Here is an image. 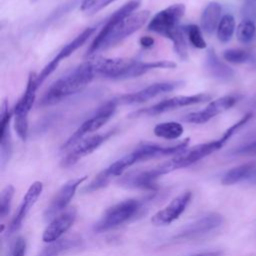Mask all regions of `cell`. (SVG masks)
Masks as SVG:
<instances>
[{"instance_id": "6da1fadb", "label": "cell", "mask_w": 256, "mask_h": 256, "mask_svg": "<svg viewBox=\"0 0 256 256\" xmlns=\"http://www.w3.org/2000/svg\"><path fill=\"white\" fill-rule=\"evenodd\" d=\"M140 4L141 0H130L117 9L100 29L87 49L86 55L92 56L113 47L139 30L150 17L148 10L134 12Z\"/></svg>"}, {"instance_id": "7a4b0ae2", "label": "cell", "mask_w": 256, "mask_h": 256, "mask_svg": "<svg viewBox=\"0 0 256 256\" xmlns=\"http://www.w3.org/2000/svg\"><path fill=\"white\" fill-rule=\"evenodd\" d=\"M97 76L92 60L79 65L69 74L55 81L44 93L38 105L47 107L54 105L64 98L82 91Z\"/></svg>"}, {"instance_id": "3957f363", "label": "cell", "mask_w": 256, "mask_h": 256, "mask_svg": "<svg viewBox=\"0 0 256 256\" xmlns=\"http://www.w3.org/2000/svg\"><path fill=\"white\" fill-rule=\"evenodd\" d=\"M142 201L136 198L120 201L103 213L100 219L93 225V230L96 233H102L114 229L135 218L142 210Z\"/></svg>"}, {"instance_id": "277c9868", "label": "cell", "mask_w": 256, "mask_h": 256, "mask_svg": "<svg viewBox=\"0 0 256 256\" xmlns=\"http://www.w3.org/2000/svg\"><path fill=\"white\" fill-rule=\"evenodd\" d=\"M224 224L221 214L210 212L185 225L174 237L175 241H197L205 239L217 232Z\"/></svg>"}, {"instance_id": "5b68a950", "label": "cell", "mask_w": 256, "mask_h": 256, "mask_svg": "<svg viewBox=\"0 0 256 256\" xmlns=\"http://www.w3.org/2000/svg\"><path fill=\"white\" fill-rule=\"evenodd\" d=\"M37 89V74L31 72L28 76V81L24 94L18 100L13 110L14 128L18 137L22 141H26L28 136V114L35 102Z\"/></svg>"}, {"instance_id": "8992f818", "label": "cell", "mask_w": 256, "mask_h": 256, "mask_svg": "<svg viewBox=\"0 0 256 256\" xmlns=\"http://www.w3.org/2000/svg\"><path fill=\"white\" fill-rule=\"evenodd\" d=\"M223 146H224V143L221 141V139L198 144L193 146L190 149H185L181 153L173 156L170 160L162 164L165 171L168 174L174 170L188 167L200 161L201 159L207 157L208 155L218 151Z\"/></svg>"}, {"instance_id": "52a82bcc", "label": "cell", "mask_w": 256, "mask_h": 256, "mask_svg": "<svg viewBox=\"0 0 256 256\" xmlns=\"http://www.w3.org/2000/svg\"><path fill=\"white\" fill-rule=\"evenodd\" d=\"M212 96L208 93H199L194 95H177L171 98L164 99L150 107L142 108L137 111L132 112L128 115L129 118H139V117H148V116H156L168 111H172L174 109H178L185 106H190L194 104L203 103L209 101Z\"/></svg>"}, {"instance_id": "ba28073f", "label": "cell", "mask_w": 256, "mask_h": 256, "mask_svg": "<svg viewBox=\"0 0 256 256\" xmlns=\"http://www.w3.org/2000/svg\"><path fill=\"white\" fill-rule=\"evenodd\" d=\"M117 105L111 99L100 106L97 111L88 119H86L76 130L75 132L66 140L62 145V150L72 148L76 143L85 138L86 135L93 133L99 130L114 114Z\"/></svg>"}, {"instance_id": "9c48e42d", "label": "cell", "mask_w": 256, "mask_h": 256, "mask_svg": "<svg viewBox=\"0 0 256 256\" xmlns=\"http://www.w3.org/2000/svg\"><path fill=\"white\" fill-rule=\"evenodd\" d=\"M183 81H164L153 83L141 90L123 94L113 98L112 100L116 105H132L144 103L152 98H155L161 94L168 93L174 89L183 85Z\"/></svg>"}, {"instance_id": "30bf717a", "label": "cell", "mask_w": 256, "mask_h": 256, "mask_svg": "<svg viewBox=\"0 0 256 256\" xmlns=\"http://www.w3.org/2000/svg\"><path fill=\"white\" fill-rule=\"evenodd\" d=\"M115 129L102 134H95L83 138L78 143H76L70 151L62 158L60 166L62 168H69L76 164L83 157L91 154L96 149H98L106 140H108L114 133Z\"/></svg>"}, {"instance_id": "8fae6325", "label": "cell", "mask_w": 256, "mask_h": 256, "mask_svg": "<svg viewBox=\"0 0 256 256\" xmlns=\"http://www.w3.org/2000/svg\"><path fill=\"white\" fill-rule=\"evenodd\" d=\"M165 175L161 165L150 169L136 170L122 175L117 183L119 186L126 189L138 190H154L157 187V180Z\"/></svg>"}, {"instance_id": "7c38bea8", "label": "cell", "mask_w": 256, "mask_h": 256, "mask_svg": "<svg viewBox=\"0 0 256 256\" xmlns=\"http://www.w3.org/2000/svg\"><path fill=\"white\" fill-rule=\"evenodd\" d=\"M185 5L177 3L157 12L148 23V30L164 37L172 30L179 27L181 18L185 14Z\"/></svg>"}, {"instance_id": "4fadbf2b", "label": "cell", "mask_w": 256, "mask_h": 256, "mask_svg": "<svg viewBox=\"0 0 256 256\" xmlns=\"http://www.w3.org/2000/svg\"><path fill=\"white\" fill-rule=\"evenodd\" d=\"M87 179V176L71 179L64 183L51 199L49 205L46 207L43 217L46 221H51L54 217L65 211L74 197L78 187Z\"/></svg>"}, {"instance_id": "5bb4252c", "label": "cell", "mask_w": 256, "mask_h": 256, "mask_svg": "<svg viewBox=\"0 0 256 256\" xmlns=\"http://www.w3.org/2000/svg\"><path fill=\"white\" fill-rule=\"evenodd\" d=\"M96 31V27H87L80 34H78L72 41L67 43L57 54L56 56L37 74V85L38 87L50 76L58 67L60 62L70 55H72L77 49H79Z\"/></svg>"}, {"instance_id": "9a60e30c", "label": "cell", "mask_w": 256, "mask_h": 256, "mask_svg": "<svg viewBox=\"0 0 256 256\" xmlns=\"http://www.w3.org/2000/svg\"><path fill=\"white\" fill-rule=\"evenodd\" d=\"M240 99L238 95H226L210 102L203 110L195 111L187 114L182 118V121L193 124H203L208 122L213 117L232 108Z\"/></svg>"}, {"instance_id": "2e32d148", "label": "cell", "mask_w": 256, "mask_h": 256, "mask_svg": "<svg viewBox=\"0 0 256 256\" xmlns=\"http://www.w3.org/2000/svg\"><path fill=\"white\" fill-rule=\"evenodd\" d=\"M192 199V193L190 191H185L173 198L169 204H167L163 209L156 212L151 217V223L155 226H167L177 220L180 215L186 210Z\"/></svg>"}, {"instance_id": "e0dca14e", "label": "cell", "mask_w": 256, "mask_h": 256, "mask_svg": "<svg viewBox=\"0 0 256 256\" xmlns=\"http://www.w3.org/2000/svg\"><path fill=\"white\" fill-rule=\"evenodd\" d=\"M42 190H43V184L40 181H35L30 185L26 194L23 197L21 204L19 205L17 212L15 213L9 226L7 227L6 236L13 235L21 228L24 219L26 218L27 214L29 213L31 208L34 206V204L37 202L38 198L42 193Z\"/></svg>"}, {"instance_id": "ac0fdd59", "label": "cell", "mask_w": 256, "mask_h": 256, "mask_svg": "<svg viewBox=\"0 0 256 256\" xmlns=\"http://www.w3.org/2000/svg\"><path fill=\"white\" fill-rule=\"evenodd\" d=\"M76 217L77 209L75 207L67 208L48 223L43 231L42 240L45 243H51L60 239L74 224Z\"/></svg>"}, {"instance_id": "d6986e66", "label": "cell", "mask_w": 256, "mask_h": 256, "mask_svg": "<svg viewBox=\"0 0 256 256\" xmlns=\"http://www.w3.org/2000/svg\"><path fill=\"white\" fill-rule=\"evenodd\" d=\"M12 115H14L13 111L10 110L8 102L4 100L2 102L0 112V159L2 168H4L8 163L12 154V142L10 134V121Z\"/></svg>"}, {"instance_id": "ffe728a7", "label": "cell", "mask_w": 256, "mask_h": 256, "mask_svg": "<svg viewBox=\"0 0 256 256\" xmlns=\"http://www.w3.org/2000/svg\"><path fill=\"white\" fill-rule=\"evenodd\" d=\"M204 67L207 73L220 81H230L234 77V70L219 59L213 48L208 49L204 61Z\"/></svg>"}, {"instance_id": "44dd1931", "label": "cell", "mask_w": 256, "mask_h": 256, "mask_svg": "<svg viewBox=\"0 0 256 256\" xmlns=\"http://www.w3.org/2000/svg\"><path fill=\"white\" fill-rule=\"evenodd\" d=\"M256 179V162H248L228 170L222 177L223 185H234L242 181Z\"/></svg>"}, {"instance_id": "7402d4cb", "label": "cell", "mask_w": 256, "mask_h": 256, "mask_svg": "<svg viewBox=\"0 0 256 256\" xmlns=\"http://www.w3.org/2000/svg\"><path fill=\"white\" fill-rule=\"evenodd\" d=\"M221 12H222V7L218 2L213 1L207 4L200 18L201 29L206 34L210 35L215 30H217V27L221 20Z\"/></svg>"}, {"instance_id": "603a6c76", "label": "cell", "mask_w": 256, "mask_h": 256, "mask_svg": "<svg viewBox=\"0 0 256 256\" xmlns=\"http://www.w3.org/2000/svg\"><path fill=\"white\" fill-rule=\"evenodd\" d=\"M81 240L76 237L60 238L56 241L48 243L37 256H61L67 252L79 247Z\"/></svg>"}, {"instance_id": "cb8c5ba5", "label": "cell", "mask_w": 256, "mask_h": 256, "mask_svg": "<svg viewBox=\"0 0 256 256\" xmlns=\"http://www.w3.org/2000/svg\"><path fill=\"white\" fill-rule=\"evenodd\" d=\"M153 132L159 138H163L166 140H174L178 139L183 134L184 129L182 124L175 121H170L157 124L154 127Z\"/></svg>"}, {"instance_id": "d4e9b609", "label": "cell", "mask_w": 256, "mask_h": 256, "mask_svg": "<svg viewBox=\"0 0 256 256\" xmlns=\"http://www.w3.org/2000/svg\"><path fill=\"white\" fill-rule=\"evenodd\" d=\"M166 38L171 40L173 43V49L181 60L188 59V48L185 40V33L182 27H177L166 35Z\"/></svg>"}, {"instance_id": "484cf974", "label": "cell", "mask_w": 256, "mask_h": 256, "mask_svg": "<svg viewBox=\"0 0 256 256\" xmlns=\"http://www.w3.org/2000/svg\"><path fill=\"white\" fill-rule=\"evenodd\" d=\"M235 30V19L231 14H225L217 27V38L221 43H227L231 40Z\"/></svg>"}, {"instance_id": "4316f807", "label": "cell", "mask_w": 256, "mask_h": 256, "mask_svg": "<svg viewBox=\"0 0 256 256\" xmlns=\"http://www.w3.org/2000/svg\"><path fill=\"white\" fill-rule=\"evenodd\" d=\"M255 24L252 20L243 19L237 26L236 35L239 42L242 44H249L255 35Z\"/></svg>"}, {"instance_id": "83f0119b", "label": "cell", "mask_w": 256, "mask_h": 256, "mask_svg": "<svg viewBox=\"0 0 256 256\" xmlns=\"http://www.w3.org/2000/svg\"><path fill=\"white\" fill-rule=\"evenodd\" d=\"M183 28V31L185 35L188 37L190 43L193 47L197 49H204L206 48V42L202 36L201 29L196 24H188L185 25Z\"/></svg>"}, {"instance_id": "f1b7e54d", "label": "cell", "mask_w": 256, "mask_h": 256, "mask_svg": "<svg viewBox=\"0 0 256 256\" xmlns=\"http://www.w3.org/2000/svg\"><path fill=\"white\" fill-rule=\"evenodd\" d=\"M15 193L14 186L9 184L7 185L1 192L0 196V216L2 219H4L6 216H8L10 209H11V204H12V199Z\"/></svg>"}, {"instance_id": "f546056e", "label": "cell", "mask_w": 256, "mask_h": 256, "mask_svg": "<svg viewBox=\"0 0 256 256\" xmlns=\"http://www.w3.org/2000/svg\"><path fill=\"white\" fill-rule=\"evenodd\" d=\"M223 58L233 64H242L250 60L251 55L243 49H227L223 53Z\"/></svg>"}, {"instance_id": "4dcf8cb0", "label": "cell", "mask_w": 256, "mask_h": 256, "mask_svg": "<svg viewBox=\"0 0 256 256\" xmlns=\"http://www.w3.org/2000/svg\"><path fill=\"white\" fill-rule=\"evenodd\" d=\"M253 117V113H247L246 115H244L238 122H236L235 124H233L231 127H229L225 132H224V134L222 135V137L220 138L221 139V141L225 144L238 130H240L251 118Z\"/></svg>"}, {"instance_id": "1f68e13d", "label": "cell", "mask_w": 256, "mask_h": 256, "mask_svg": "<svg viewBox=\"0 0 256 256\" xmlns=\"http://www.w3.org/2000/svg\"><path fill=\"white\" fill-rule=\"evenodd\" d=\"M27 250V243L25 238L19 236L15 239L11 246L10 256H25Z\"/></svg>"}, {"instance_id": "d6a6232c", "label": "cell", "mask_w": 256, "mask_h": 256, "mask_svg": "<svg viewBox=\"0 0 256 256\" xmlns=\"http://www.w3.org/2000/svg\"><path fill=\"white\" fill-rule=\"evenodd\" d=\"M232 154L237 156H256V140L234 149Z\"/></svg>"}, {"instance_id": "836d02e7", "label": "cell", "mask_w": 256, "mask_h": 256, "mask_svg": "<svg viewBox=\"0 0 256 256\" xmlns=\"http://www.w3.org/2000/svg\"><path fill=\"white\" fill-rule=\"evenodd\" d=\"M114 1H116V0H98V1L95 3V5L92 7V9L90 10V13H91V14H94V13L100 11L101 9H103L104 7L108 6L109 4H111V3L114 2Z\"/></svg>"}, {"instance_id": "e575fe53", "label": "cell", "mask_w": 256, "mask_h": 256, "mask_svg": "<svg viewBox=\"0 0 256 256\" xmlns=\"http://www.w3.org/2000/svg\"><path fill=\"white\" fill-rule=\"evenodd\" d=\"M139 43L143 48H151L154 45V39L150 36H143L140 38Z\"/></svg>"}, {"instance_id": "d590c367", "label": "cell", "mask_w": 256, "mask_h": 256, "mask_svg": "<svg viewBox=\"0 0 256 256\" xmlns=\"http://www.w3.org/2000/svg\"><path fill=\"white\" fill-rule=\"evenodd\" d=\"M97 1L98 0H83L80 5V9L82 11H90Z\"/></svg>"}, {"instance_id": "8d00e7d4", "label": "cell", "mask_w": 256, "mask_h": 256, "mask_svg": "<svg viewBox=\"0 0 256 256\" xmlns=\"http://www.w3.org/2000/svg\"><path fill=\"white\" fill-rule=\"evenodd\" d=\"M222 255V251L216 250V251H205V252H199V253H195L189 256H221Z\"/></svg>"}, {"instance_id": "74e56055", "label": "cell", "mask_w": 256, "mask_h": 256, "mask_svg": "<svg viewBox=\"0 0 256 256\" xmlns=\"http://www.w3.org/2000/svg\"><path fill=\"white\" fill-rule=\"evenodd\" d=\"M251 138H252V139H254L253 141H255V140H256V132H255V133H253V134L251 135Z\"/></svg>"}, {"instance_id": "f35d334b", "label": "cell", "mask_w": 256, "mask_h": 256, "mask_svg": "<svg viewBox=\"0 0 256 256\" xmlns=\"http://www.w3.org/2000/svg\"><path fill=\"white\" fill-rule=\"evenodd\" d=\"M36 1H38V0H31V3H35Z\"/></svg>"}]
</instances>
